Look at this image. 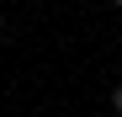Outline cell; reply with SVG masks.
<instances>
[{"label":"cell","mask_w":122,"mask_h":117,"mask_svg":"<svg viewBox=\"0 0 122 117\" xmlns=\"http://www.w3.org/2000/svg\"><path fill=\"white\" fill-rule=\"evenodd\" d=\"M112 112L122 117V85H112Z\"/></svg>","instance_id":"1"},{"label":"cell","mask_w":122,"mask_h":117,"mask_svg":"<svg viewBox=\"0 0 122 117\" xmlns=\"http://www.w3.org/2000/svg\"><path fill=\"white\" fill-rule=\"evenodd\" d=\"M0 32H5V16H0Z\"/></svg>","instance_id":"2"}]
</instances>
